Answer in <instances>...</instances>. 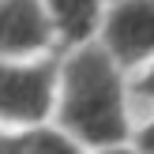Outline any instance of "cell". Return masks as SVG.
Returning <instances> with one entry per match:
<instances>
[{
    "label": "cell",
    "instance_id": "obj_1",
    "mask_svg": "<svg viewBox=\"0 0 154 154\" xmlns=\"http://www.w3.org/2000/svg\"><path fill=\"white\" fill-rule=\"evenodd\" d=\"M64 124L90 143H113L124 135L120 83L102 49H83L68 64L64 90Z\"/></svg>",
    "mask_w": 154,
    "mask_h": 154
},
{
    "label": "cell",
    "instance_id": "obj_2",
    "mask_svg": "<svg viewBox=\"0 0 154 154\" xmlns=\"http://www.w3.org/2000/svg\"><path fill=\"white\" fill-rule=\"evenodd\" d=\"M53 90V68H4L0 64V117L15 120H38L49 109Z\"/></svg>",
    "mask_w": 154,
    "mask_h": 154
},
{
    "label": "cell",
    "instance_id": "obj_3",
    "mask_svg": "<svg viewBox=\"0 0 154 154\" xmlns=\"http://www.w3.org/2000/svg\"><path fill=\"white\" fill-rule=\"evenodd\" d=\"M105 38L120 60H143L154 49V4L150 0H120L117 11L109 15Z\"/></svg>",
    "mask_w": 154,
    "mask_h": 154
},
{
    "label": "cell",
    "instance_id": "obj_4",
    "mask_svg": "<svg viewBox=\"0 0 154 154\" xmlns=\"http://www.w3.org/2000/svg\"><path fill=\"white\" fill-rule=\"evenodd\" d=\"M45 42L38 0H0V53H26Z\"/></svg>",
    "mask_w": 154,
    "mask_h": 154
},
{
    "label": "cell",
    "instance_id": "obj_5",
    "mask_svg": "<svg viewBox=\"0 0 154 154\" xmlns=\"http://www.w3.org/2000/svg\"><path fill=\"white\" fill-rule=\"evenodd\" d=\"M53 8H57L60 30H64L68 38H83L90 30V23H94L98 0H53Z\"/></svg>",
    "mask_w": 154,
    "mask_h": 154
},
{
    "label": "cell",
    "instance_id": "obj_6",
    "mask_svg": "<svg viewBox=\"0 0 154 154\" xmlns=\"http://www.w3.org/2000/svg\"><path fill=\"white\" fill-rule=\"evenodd\" d=\"M23 154H79L72 143H64L60 135H49V132H38L30 139H23Z\"/></svg>",
    "mask_w": 154,
    "mask_h": 154
},
{
    "label": "cell",
    "instance_id": "obj_7",
    "mask_svg": "<svg viewBox=\"0 0 154 154\" xmlns=\"http://www.w3.org/2000/svg\"><path fill=\"white\" fill-rule=\"evenodd\" d=\"M0 154H23V143H11V139H0Z\"/></svg>",
    "mask_w": 154,
    "mask_h": 154
},
{
    "label": "cell",
    "instance_id": "obj_8",
    "mask_svg": "<svg viewBox=\"0 0 154 154\" xmlns=\"http://www.w3.org/2000/svg\"><path fill=\"white\" fill-rule=\"evenodd\" d=\"M143 147H147V150H150V154H154V124H150V128H147V132H143Z\"/></svg>",
    "mask_w": 154,
    "mask_h": 154
},
{
    "label": "cell",
    "instance_id": "obj_9",
    "mask_svg": "<svg viewBox=\"0 0 154 154\" xmlns=\"http://www.w3.org/2000/svg\"><path fill=\"white\" fill-rule=\"evenodd\" d=\"M143 94H150V98H154V72L147 75V79H143Z\"/></svg>",
    "mask_w": 154,
    "mask_h": 154
},
{
    "label": "cell",
    "instance_id": "obj_10",
    "mask_svg": "<svg viewBox=\"0 0 154 154\" xmlns=\"http://www.w3.org/2000/svg\"><path fill=\"white\" fill-rule=\"evenodd\" d=\"M113 154H124V150H113Z\"/></svg>",
    "mask_w": 154,
    "mask_h": 154
}]
</instances>
